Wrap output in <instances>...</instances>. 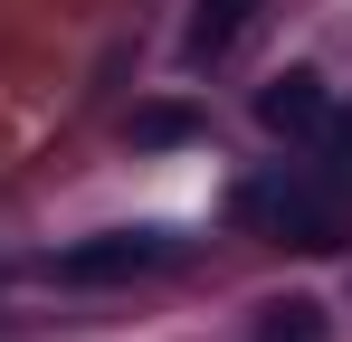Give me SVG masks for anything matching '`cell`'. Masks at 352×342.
<instances>
[{
    "instance_id": "cell-6",
    "label": "cell",
    "mask_w": 352,
    "mask_h": 342,
    "mask_svg": "<svg viewBox=\"0 0 352 342\" xmlns=\"http://www.w3.org/2000/svg\"><path fill=\"white\" fill-rule=\"evenodd\" d=\"M190 133H200L190 105H143V114H133V143H190Z\"/></svg>"
},
{
    "instance_id": "cell-4",
    "label": "cell",
    "mask_w": 352,
    "mask_h": 342,
    "mask_svg": "<svg viewBox=\"0 0 352 342\" xmlns=\"http://www.w3.org/2000/svg\"><path fill=\"white\" fill-rule=\"evenodd\" d=\"M324 333H333V314L314 295H267L257 323H248V342H324Z\"/></svg>"
},
{
    "instance_id": "cell-3",
    "label": "cell",
    "mask_w": 352,
    "mask_h": 342,
    "mask_svg": "<svg viewBox=\"0 0 352 342\" xmlns=\"http://www.w3.org/2000/svg\"><path fill=\"white\" fill-rule=\"evenodd\" d=\"M324 114H333V95H324V76H314V67H286V76L257 95V124H267V133H286V143L324 133Z\"/></svg>"
},
{
    "instance_id": "cell-1",
    "label": "cell",
    "mask_w": 352,
    "mask_h": 342,
    "mask_svg": "<svg viewBox=\"0 0 352 342\" xmlns=\"http://www.w3.org/2000/svg\"><path fill=\"white\" fill-rule=\"evenodd\" d=\"M238 219L267 228V238H286V247H343V190H324V181H248L238 190Z\"/></svg>"
},
{
    "instance_id": "cell-5",
    "label": "cell",
    "mask_w": 352,
    "mask_h": 342,
    "mask_svg": "<svg viewBox=\"0 0 352 342\" xmlns=\"http://www.w3.org/2000/svg\"><path fill=\"white\" fill-rule=\"evenodd\" d=\"M248 10H257V0H200V19H190V67L229 57V48H238V29H248Z\"/></svg>"
},
{
    "instance_id": "cell-7",
    "label": "cell",
    "mask_w": 352,
    "mask_h": 342,
    "mask_svg": "<svg viewBox=\"0 0 352 342\" xmlns=\"http://www.w3.org/2000/svg\"><path fill=\"white\" fill-rule=\"evenodd\" d=\"M324 190H343V200H352V114L333 124V171H324Z\"/></svg>"
},
{
    "instance_id": "cell-2",
    "label": "cell",
    "mask_w": 352,
    "mask_h": 342,
    "mask_svg": "<svg viewBox=\"0 0 352 342\" xmlns=\"http://www.w3.org/2000/svg\"><path fill=\"white\" fill-rule=\"evenodd\" d=\"M172 257H181V238H162V228H105V238L58 247V257H48V276H67V285H124V276L172 266Z\"/></svg>"
}]
</instances>
